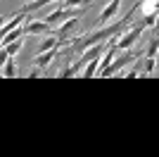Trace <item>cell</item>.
Listing matches in <instances>:
<instances>
[{
    "label": "cell",
    "mask_w": 159,
    "mask_h": 157,
    "mask_svg": "<svg viewBox=\"0 0 159 157\" xmlns=\"http://www.w3.org/2000/svg\"><path fill=\"white\" fill-rule=\"evenodd\" d=\"M145 29H147V26L143 24V19H140V21H135V24L131 21V24H128V29H126L124 33H121V36L112 38V45L116 48L119 52H121V50H131V48H133V45H135V43L140 40V36H143V31H145Z\"/></svg>",
    "instance_id": "cell-1"
},
{
    "label": "cell",
    "mask_w": 159,
    "mask_h": 157,
    "mask_svg": "<svg viewBox=\"0 0 159 157\" xmlns=\"http://www.w3.org/2000/svg\"><path fill=\"white\" fill-rule=\"evenodd\" d=\"M157 50H159V38L154 36V38L150 40V45H147V50H145V57H157Z\"/></svg>",
    "instance_id": "cell-14"
},
{
    "label": "cell",
    "mask_w": 159,
    "mask_h": 157,
    "mask_svg": "<svg viewBox=\"0 0 159 157\" xmlns=\"http://www.w3.org/2000/svg\"><path fill=\"white\" fill-rule=\"evenodd\" d=\"M10 17H12V14H0V26L5 24V21H7V19H10Z\"/></svg>",
    "instance_id": "cell-18"
},
{
    "label": "cell",
    "mask_w": 159,
    "mask_h": 157,
    "mask_svg": "<svg viewBox=\"0 0 159 157\" xmlns=\"http://www.w3.org/2000/svg\"><path fill=\"white\" fill-rule=\"evenodd\" d=\"M138 59H140V57H138ZM124 76H126V78H138V76H143V67H140V62L133 67V69H128Z\"/></svg>",
    "instance_id": "cell-15"
},
{
    "label": "cell",
    "mask_w": 159,
    "mask_h": 157,
    "mask_svg": "<svg viewBox=\"0 0 159 157\" xmlns=\"http://www.w3.org/2000/svg\"><path fill=\"white\" fill-rule=\"evenodd\" d=\"M24 33L26 36H48V33H52V26L48 24L45 19H33L24 26Z\"/></svg>",
    "instance_id": "cell-6"
},
{
    "label": "cell",
    "mask_w": 159,
    "mask_h": 157,
    "mask_svg": "<svg viewBox=\"0 0 159 157\" xmlns=\"http://www.w3.org/2000/svg\"><path fill=\"white\" fill-rule=\"evenodd\" d=\"M21 36H26V33H24V29H21V24H19V26H14V29H12L10 33H5V36L0 38V40H2L0 45H7L10 40H17V38H21Z\"/></svg>",
    "instance_id": "cell-9"
},
{
    "label": "cell",
    "mask_w": 159,
    "mask_h": 157,
    "mask_svg": "<svg viewBox=\"0 0 159 157\" xmlns=\"http://www.w3.org/2000/svg\"><path fill=\"white\" fill-rule=\"evenodd\" d=\"M152 29H154V33H159V10H157V19H154V26H152Z\"/></svg>",
    "instance_id": "cell-17"
},
{
    "label": "cell",
    "mask_w": 159,
    "mask_h": 157,
    "mask_svg": "<svg viewBox=\"0 0 159 157\" xmlns=\"http://www.w3.org/2000/svg\"><path fill=\"white\" fill-rule=\"evenodd\" d=\"M154 69H157V62H154V57H145V59H143V76H152Z\"/></svg>",
    "instance_id": "cell-12"
},
{
    "label": "cell",
    "mask_w": 159,
    "mask_h": 157,
    "mask_svg": "<svg viewBox=\"0 0 159 157\" xmlns=\"http://www.w3.org/2000/svg\"><path fill=\"white\" fill-rule=\"evenodd\" d=\"M57 55H60V48H52V50L38 52V55H36V59H33V67H40V69H45V67H50V62H52Z\"/></svg>",
    "instance_id": "cell-7"
},
{
    "label": "cell",
    "mask_w": 159,
    "mask_h": 157,
    "mask_svg": "<svg viewBox=\"0 0 159 157\" xmlns=\"http://www.w3.org/2000/svg\"><path fill=\"white\" fill-rule=\"evenodd\" d=\"M2 76L7 78H14V76H19V69H17V62H14V57L10 55V59L5 62V67H2Z\"/></svg>",
    "instance_id": "cell-8"
},
{
    "label": "cell",
    "mask_w": 159,
    "mask_h": 157,
    "mask_svg": "<svg viewBox=\"0 0 159 157\" xmlns=\"http://www.w3.org/2000/svg\"><path fill=\"white\" fill-rule=\"evenodd\" d=\"M79 72H81V67L76 64V62H71L69 67H64L60 72V78H69V76H79Z\"/></svg>",
    "instance_id": "cell-13"
},
{
    "label": "cell",
    "mask_w": 159,
    "mask_h": 157,
    "mask_svg": "<svg viewBox=\"0 0 159 157\" xmlns=\"http://www.w3.org/2000/svg\"><path fill=\"white\" fill-rule=\"evenodd\" d=\"M21 48H24V36H21V38H17V40H10V43L5 45V50L14 57L17 52H21Z\"/></svg>",
    "instance_id": "cell-11"
},
{
    "label": "cell",
    "mask_w": 159,
    "mask_h": 157,
    "mask_svg": "<svg viewBox=\"0 0 159 157\" xmlns=\"http://www.w3.org/2000/svg\"><path fill=\"white\" fill-rule=\"evenodd\" d=\"M121 2H124V0H109V2L102 7V12H100L98 26H105V24H109V21H114V17H116L119 10H121Z\"/></svg>",
    "instance_id": "cell-5"
},
{
    "label": "cell",
    "mask_w": 159,
    "mask_h": 157,
    "mask_svg": "<svg viewBox=\"0 0 159 157\" xmlns=\"http://www.w3.org/2000/svg\"><path fill=\"white\" fill-rule=\"evenodd\" d=\"M79 21H81V17H71V19H66V21H62V24H57V29H55V36L60 40H71V36L76 31H79Z\"/></svg>",
    "instance_id": "cell-4"
},
{
    "label": "cell",
    "mask_w": 159,
    "mask_h": 157,
    "mask_svg": "<svg viewBox=\"0 0 159 157\" xmlns=\"http://www.w3.org/2000/svg\"><path fill=\"white\" fill-rule=\"evenodd\" d=\"M7 59H10V52L5 50V45H0V69L5 67V62H7Z\"/></svg>",
    "instance_id": "cell-16"
},
{
    "label": "cell",
    "mask_w": 159,
    "mask_h": 157,
    "mask_svg": "<svg viewBox=\"0 0 159 157\" xmlns=\"http://www.w3.org/2000/svg\"><path fill=\"white\" fill-rule=\"evenodd\" d=\"M100 57H102V55H100ZM100 57L90 59V62L86 64V72L81 74V76H83V78H93V76H98V64H100Z\"/></svg>",
    "instance_id": "cell-10"
},
{
    "label": "cell",
    "mask_w": 159,
    "mask_h": 157,
    "mask_svg": "<svg viewBox=\"0 0 159 157\" xmlns=\"http://www.w3.org/2000/svg\"><path fill=\"white\" fill-rule=\"evenodd\" d=\"M86 10H88V5H81V7H57V10H52V12L45 17V21L50 26H57V24H62V21L71 19V17H83Z\"/></svg>",
    "instance_id": "cell-3"
},
{
    "label": "cell",
    "mask_w": 159,
    "mask_h": 157,
    "mask_svg": "<svg viewBox=\"0 0 159 157\" xmlns=\"http://www.w3.org/2000/svg\"><path fill=\"white\" fill-rule=\"evenodd\" d=\"M157 55H159V50H157Z\"/></svg>",
    "instance_id": "cell-20"
},
{
    "label": "cell",
    "mask_w": 159,
    "mask_h": 157,
    "mask_svg": "<svg viewBox=\"0 0 159 157\" xmlns=\"http://www.w3.org/2000/svg\"><path fill=\"white\" fill-rule=\"evenodd\" d=\"M138 57H140V50H133V48H131V50H121L119 57L112 59V62H109V67L100 72V76H116V74H119L124 67H128L131 62H135Z\"/></svg>",
    "instance_id": "cell-2"
},
{
    "label": "cell",
    "mask_w": 159,
    "mask_h": 157,
    "mask_svg": "<svg viewBox=\"0 0 159 157\" xmlns=\"http://www.w3.org/2000/svg\"><path fill=\"white\" fill-rule=\"evenodd\" d=\"M38 74H40V72H38V67H33V69H31V74H29V76H31V78H36V76H38Z\"/></svg>",
    "instance_id": "cell-19"
}]
</instances>
